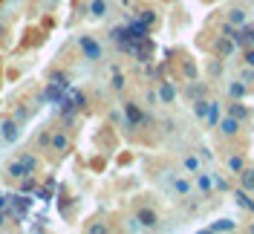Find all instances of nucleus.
Wrapping results in <instances>:
<instances>
[{"mask_svg": "<svg viewBox=\"0 0 254 234\" xmlns=\"http://www.w3.org/2000/svg\"><path fill=\"white\" fill-rule=\"evenodd\" d=\"M35 168H38V159H35V154H23V156H17L15 162L9 165V173H12L15 179H26V176H32V173H35Z\"/></svg>", "mask_w": 254, "mask_h": 234, "instance_id": "nucleus-1", "label": "nucleus"}, {"mask_svg": "<svg viewBox=\"0 0 254 234\" xmlns=\"http://www.w3.org/2000/svg\"><path fill=\"white\" fill-rule=\"evenodd\" d=\"M208 104H211V101H196V104H193V113H196V116H208Z\"/></svg>", "mask_w": 254, "mask_h": 234, "instance_id": "nucleus-18", "label": "nucleus"}, {"mask_svg": "<svg viewBox=\"0 0 254 234\" xmlns=\"http://www.w3.org/2000/svg\"><path fill=\"white\" fill-rule=\"evenodd\" d=\"M228 95L231 98H243L246 95V81H231L228 84Z\"/></svg>", "mask_w": 254, "mask_h": 234, "instance_id": "nucleus-13", "label": "nucleus"}, {"mask_svg": "<svg viewBox=\"0 0 254 234\" xmlns=\"http://www.w3.org/2000/svg\"><path fill=\"white\" fill-rule=\"evenodd\" d=\"M217 127H220L222 136H234V133L240 130V119L228 113V116H222V119H220V125H217Z\"/></svg>", "mask_w": 254, "mask_h": 234, "instance_id": "nucleus-6", "label": "nucleus"}, {"mask_svg": "<svg viewBox=\"0 0 254 234\" xmlns=\"http://www.w3.org/2000/svg\"><path fill=\"white\" fill-rule=\"evenodd\" d=\"M136 220H139V229H156L159 226V214L153 208H139L136 211Z\"/></svg>", "mask_w": 254, "mask_h": 234, "instance_id": "nucleus-4", "label": "nucleus"}, {"mask_svg": "<svg viewBox=\"0 0 254 234\" xmlns=\"http://www.w3.org/2000/svg\"><path fill=\"white\" fill-rule=\"evenodd\" d=\"M208 125L211 127H217L220 125V119H222V113H220V104H217V101H211V104H208Z\"/></svg>", "mask_w": 254, "mask_h": 234, "instance_id": "nucleus-10", "label": "nucleus"}, {"mask_svg": "<svg viewBox=\"0 0 254 234\" xmlns=\"http://www.w3.org/2000/svg\"><path fill=\"white\" fill-rule=\"evenodd\" d=\"M234 200H237V203L243 205V208H249V211H254V203L249 200V197H246V188H240L237 194H234Z\"/></svg>", "mask_w": 254, "mask_h": 234, "instance_id": "nucleus-15", "label": "nucleus"}, {"mask_svg": "<svg viewBox=\"0 0 254 234\" xmlns=\"http://www.w3.org/2000/svg\"><path fill=\"white\" fill-rule=\"evenodd\" d=\"M90 15L93 17H104L107 15V0H90Z\"/></svg>", "mask_w": 254, "mask_h": 234, "instance_id": "nucleus-12", "label": "nucleus"}, {"mask_svg": "<svg viewBox=\"0 0 254 234\" xmlns=\"http://www.w3.org/2000/svg\"><path fill=\"white\" fill-rule=\"evenodd\" d=\"M159 98H162L165 104H171V101H174V98H176L174 87H171V84H162V87H159Z\"/></svg>", "mask_w": 254, "mask_h": 234, "instance_id": "nucleus-14", "label": "nucleus"}, {"mask_svg": "<svg viewBox=\"0 0 254 234\" xmlns=\"http://www.w3.org/2000/svg\"><path fill=\"white\" fill-rule=\"evenodd\" d=\"M228 20H231V23H234V26H237V23H243V20H246V15H243V12H240V9H234V12H231V15H228Z\"/></svg>", "mask_w": 254, "mask_h": 234, "instance_id": "nucleus-20", "label": "nucleus"}, {"mask_svg": "<svg viewBox=\"0 0 254 234\" xmlns=\"http://www.w3.org/2000/svg\"><path fill=\"white\" fill-rule=\"evenodd\" d=\"M196 188H199L202 197H211V191H214V179H211V173L196 171Z\"/></svg>", "mask_w": 254, "mask_h": 234, "instance_id": "nucleus-7", "label": "nucleus"}, {"mask_svg": "<svg viewBox=\"0 0 254 234\" xmlns=\"http://www.w3.org/2000/svg\"><path fill=\"white\" fill-rule=\"evenodd\" d=\"M0 139L6 142V145H15L20 139V122L17 119H3L0 122Z\"/></svg>", "mask_w": 254, "mask_h": 234, "instance_id": "nucleus-3", "label": "nucleus"}, {"mask_svg": "<svg viewBox=\"0 0 254 234\" xmlns=\"http://www.w3.org/2000/svg\"><path fill=\"white\" fill-rule=\"evenodd\" d=\"M49 145H52V151H58V154H64V151L69 148V139H66L64 133H55V136L49 139Z\"/></svg>", "mask_w": 254, "mask_h": 234, "instance_id": "nucleus-11", "label": "nucleus"}, {"mask_svg": "<svg viewBox=\"0 0 254 234\" xmlns=\"http://www.w3.org/2000/svg\"><path fill=\"white\" fill-rule=\"evenodd\" d=\"M228 168H231L234 173H240L243 168H246V162H243V156H231V159H228Z\"/></svg>", "mask_w": 254, "mask_h": 234, "instance_id": "nucleus-17", "label": "nucleus"}, {"mask_svg": "<svg viewBox=\"0 0 254 234\" xmlns=\"http://www.w3.org/2000/svg\"><path fill=\"white\" fill-rule=\"evenodd\" d=\"M125 116H127V125L130 127H139L144 122V113L139 110V104H133V101H127L125 104Z\"/></svg>", "mask_w": 254, "mask_h": 234, "instance_id": "nucleus-5", "label": "nucleus"}, {"mask_svg": "<svg viewBox=\"0 0 254 234\" xmlns=\"http://www.w3.org/2000/svg\"><path fill=\"white\" fill-rule=\"evenodd\" d=\"M113 87H116V90H122V87H125V78L119 76V73L113 76Z\"/></svg>", "mask_w": 254, "mask_h": 234, "instance_id": "nucleus-21", "label": "nucleus"}, {"mask_svg": "<svg viewBox=\"0 0 254 234\" xmlns=\"http://www.w3.org/2000/svg\"><path fill=\"white\" fill-rule=\"evenodd\" d=\"M78 47H81V52H84L87 61H101V58H104V49H101V44L95 41L93 35H81Z\"/></svg>", "mask_w": 254, "mask_h": 234, "instance_id": "nucleus-2", "label": "nucleus"}, {"mask_svg": "<svg viewBox=\"0 0 254 234\" xmlns=\"http://www.w3.org/2000/svg\"><path fill=\"white\" fill-rule=\"evenodd\" d=\"M47 3H58V0H47Z\"/></svg>", "mask_w": 254, "mask_h": 234, "instance_id": "nucleus-25", "label": "nucleus"}, {"mask_svg": "<svg viewBox=\"0 0 254 234\" xmlns=\"http://www.w3.org/2000/svg\"><path fill=\"white\" fill-rule=\"evenodd\" d=\"M190 191H193L190 179H185V176H176V179H174V194H176V197H188Z\"/></svg>", "mask_w": 254, "mask_h": 234, "instance_id": "nucleus-8", "label": "nucleus"}, {"mask_svg": "<svg viewBox=\"0 0 254 234\" xmlns=\"http://www.w3.org/2000/svg\"><path fill=\"white\" fill-rule=\"evenodd\" d=\"M237 176H240V188H246V191H254V168H243Z\"/></svg>", "mask_w": 254, "mask_h": 234, "instance_id": "nucleus-9", "label": "nucleus"}, {"mask_svg": "<svg viewBox=\"0 0 254 234\" xmlns=\"http://www.w3.org/2000/svg\"><path fill=\"white\" fill-rule=\"evenodd\" d=\"M3 220H6V214H3V208H0V226H3Z\"/></svg>", "mask_w": 254, "mask_h": 234, "instance_id": "nucleus-24", "label": "nucleus"}, {"mask_svg": "<svg viewBox=\"0 0 254 234\" xmlns=\"http://www.w3.org/2000/svg\"><path fill=\"white\" fill-rule=\"evenodd\" d=\"M6 203H9V200H6V194H0V208H6Z\"/></svg>", "mask_w": 254, "mask_h": 234, "instance_id": "nucleus-23", "label": "nucleus"}, {"mask_svg": "<svg viewBox=\"0 0 254 234\" xmlns=\"http://www.w3.org/2000/svg\"><path fill=\"white\" fill-rule=\"evenodd\" d=\"M246 64H249V67H254V49H249V52H246Z\"/></svg>", "mask_w": 254, "mask_h": 234, "instance_id": "nucleus-22", "label": "nucleus"}, {"mask_svg": "<svg viewBox=\"0 0 254 234\" xmlns=\"http://www.w3.org/2000/svg\"><path fill=\"white\" fill-rule=\"evenodd\" d=\"M228 113H231V116H237V119H246V107H243V104H231Z\"/></svg>", "mask_w": 254, "mask_h": 234, "instance_id": "nucleus-19", "label": "nucleus"}, {"mask_svg": "<svg viewBox=\"0 0 254 234\" xmlns=\"http://www.w3.org/2000/svg\"><path fill=\"white\" fill-rule=\"evenodd\" d=\"M182 168L190 171V173H196L199 171V159H196V156H185V159H182Z\"/></svg>", "mask_w": 254, "mask_h": 234, "instance_id": "nucleus-16", "label": "nucleus"}]
</instances>
